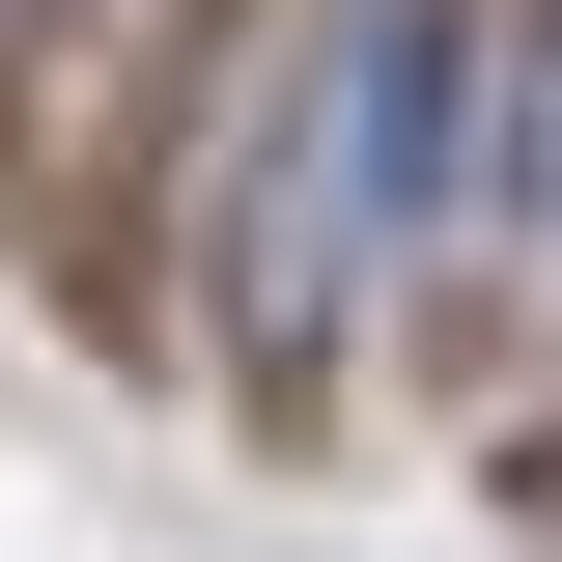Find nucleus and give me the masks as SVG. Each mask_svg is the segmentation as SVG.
<instances>
[{"mask_svg":"<svg viewBox=\"0 0 562 562\" xmlns=\"http://www.w3.org/2000/svg\"><path fill=\"white\" fill-rule=\"evenodd\" d=\"M479 198H506L479 0H310V57H281V113H254V281H225V338L254 366H338Z\"/></svg>","mask_w":562,"mask_h":562,"instance_id":"f257e3e1","label":"nucleus"},{"mask_svg":"<svg viewBox=\"0 0 562 562\" xmlns=\"http://www.w3.org/2000/svg\"><path fill=\"white\" fill-rule=\"evenodd\" d=\"M479 225L562 281V0H535V85H506V198H479Z\"/></svg>","mask_w":562,"mask_h":562,"instance_id":"f03ea898","label":"nucleus"},{"mask_svg":"<svg viewBox=\"0 0 562 562\" xmlns=\"http://www.w3.org/2000/svg\"><path fill=\"white\" fill-rule=\"evenodd\" d=\"M57 29H85V0H0V57H57Z\"/></svg>","mask_w":562,"mask_h":562,"instance_id":"7ed1b4c3","label":"nucleus"}]
</instances>
